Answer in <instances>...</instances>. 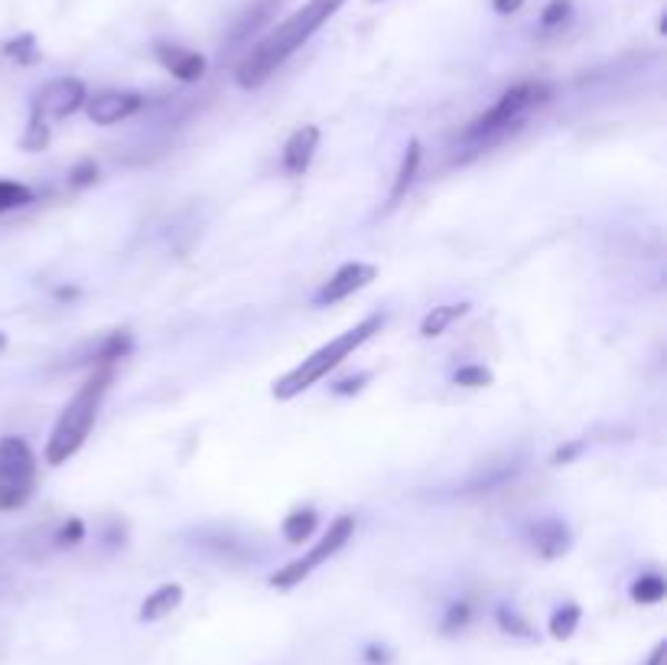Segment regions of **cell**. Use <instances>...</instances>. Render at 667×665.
Returning <instances> with one entry per match:
<instances>
[{"instance_id": "obj_22", "label": "cell", "mask_w": 667, "mask_h": 665, "mask_svg": "<svg viewBox=\"0 0 667 665\" xmlns=\"http://www.w3.org/2000/svg\"><path fill=\"white\" fill-rule=\"evenodd\" d=\"M33 202V189L27 183L17 180H0V212H10V209H23Z\"/></svg>"}, {"instance_id": "obj_20", "label": "cell", "mask_w": 667, "mask_h": 665, "mask_svg": "<svg viewBox=\"0 0 667 665\" xmlns=\"http://www.w3.org/2000/svg\"><path fill=\"white\" fill-rule=\"evenodd\" d=\"M3 56L13 60L17 65H37V62H40L37 37H33V33H20V37H13L10 43H3Z\"/></svg>"}, {"instance_id": "obj_24", "label": "cell", "mask_w": 667, "mask_h": 665, "mask_svg": "<svg viewBox=\"0 0 667 665\" xmlns=\"http://www.w3.org/2000/svg\"><path fill=\"white\" fill-rule=\"evenodd\" d=\"M570 13H573V3H570V0H551V3L544 7V13H541V27H544V30H556V27H563V23L570 20Z\"/></svg>"}, {"instance_id": "obj_14", "label": "cell", "mask_w": 667, "mask_h": 665, "mask_svg": "<svg viewBox=\"0 0 667 665\" xmlns=\"http://www.w3.org/2000/svg\"><path fill=\"white\" fill-rule=\"evenodd\" d=\"M183 604V588L179 584H160L154 594H147V601L140 604V620L144 623H157L167 620L176 606Z\"/></svg>"}, {"instance_id": "obj_13", "label": "cell", "mask_w": 667, "mask_h": 665, "mask_svg": "<svg viewBox=\"0 0 667 665\" xmlns=\"http://www.w3.org/2000/svg\"><path fill=\"white\" fill-rule=\"evenodd\" d=\"M528 539L534 544V551H538L541 558H548V561H554V558L570 551V529H566L560 519H541V522H534L531 532H528Z\"/></svg>"}, {"instance_id": "obj_15", "label": "cell", "mask_w": 667, "mask_h": 665, "mask_svg": "<svg viewBox=\"0 0 667 665\" xmlns=\"http://www.w3.org/2000/svg\"><path fill=\"white\" fill-rule=\"evenodd\" d=\"M466 310H469V303H446V306H434V310L424 316V323H420V336H424V340L444 336L446 330H449L459 316H466Z\"/></svg>"}, {"instance_id": "obj_4", "label": "cell", "mask_w": 667, "mask_h": 665, "mask_svg": "<svg viewBox=\"0 0 667 665\" xmlns=\"http://www.w3.org/2000/svg\"><path fill=\"white\" fill-rule=\"evenodd\" d=\"M112 382V368H102V372H95L92 378H85V385L69 398V405L62 408L56 427H53V434H50V440H46V464H50V467L69 464V460L85 447V440H88V434H92V424L98 418V408H102V402H105Z\"/></svg>"}, {"instance_id": "obj_26", "label": "cell", "mask_w": 667, "mask_h": 665, "mask_svg": "<svg viewBox=\"0 0 667 665\" xmlns=\"http://www.w3.org/2000/svg\"><path fill=\"white\" fill-rule=\"evenodd\" d=\"M469 616H472V606H469V604H452L449 610H446L444 633H456V630H462V626L469 623Z\"/></svg>"}, {"instance_id": "obj_34", "label": "cell", "mask_w": 667, "mask_h": 665, "mask_svg": "<svg viewBox=\"0 0 667 665\" xmlns=\"http://www.w3.org/2000/svg\"><path fill=\"white\" fill-rule=\"evenodd\" d=\"M372 3H378V0H372Z\"/></svg>"}, {"instance_id": "obj_12", "label": "cell", "mask_w": 667, "mask_h": 665, "mask_svg": "<svg viewBox=\"0 0 667 665\" xmlns=\"http://www.w3.org/2000/svg\"><path fill=\"white\" fill-rule=\"evenodd\" d=\"M280 3L283 0H254L235 23H231V33H228V43L231 46H244V43H251L254 40V33L258 30H264L271 20H274V13L280 10Z\"/></svg>"}, {"instance_id": "obj_33", "label": "cell", "mask_w": 667, "mask_h": 665, "mask_svg": "<svg viewBox=\"0 0 667 665\" xmlns=\"http://www.w3.org/2000/svg\"><path fill=\"white\" fill-rule=\"evenodd\" d=\"M3 346H7V336H3V333H0V350H3Z\"/></svg>"}, {"instance_id": "obj_11", "label": "cell", "mask_w": 667, "mask_h": 665, "mask_svg": "<svg viewBox=\"0 0 667 665\" xmlns=\"http://www.w3.org/2000/svg\"><path fill=\"white\" fill-rule=\"evenodd\" d=\"M154 56L160 60V65L167 69L173 79L179 82H199L206 75V56L196 53V50H186V46H176V43H154Z\"/></svg>"}, {"instance_id": "obj_29", "label": "cell", "mask_w": 667, "mask_h": 665, "mask_svg": "<svg viewBox=\"0 0 667 665\" xmlns=\"http://www.w3.org/2000/svg\"><path fill=\"white\" fill-rule=\"evenodd\" d=\"M580 450H583V444H580V440H573V444H566V447H560V450H556V454H554V464H556V467H563V464H570V460H573V457H576V454H580Z\"/></svg>"}, {"instance_id": "obj_32", "label": "cell", "mask_w": 667, "mask_h": 665, "mask_svg": "<svg viewBox=\"0 0 667 665\" xmlns=\"http://www.w3.org/2000/svg\"><path fill=\"white\" fill-rule=\"evenodd\" d=\"M362 382H368V375H358L355 382H342L335 392H338V395H352V392H358V388H362Z\"/></svg>"}, {"instance_id": "obj_2", "label": "cell", "mask_w": 667, "mask_h": 665, "mask_svg": "<svg viewBox=\"0 0 667 665\" xmlns=\"http://www.w3.org/2000/svg\"><path fill=\"white\" fill-rule=\"evenodd\" d=\"M548 102H551V85H548V82H521V85H511L486 115H479L476 122L462 131V147L469 150V157H476V154L496 147L504 137H511L534 108H541V105H548Z\"/></svg>"}, {"instance_id": "obj_17", "label": "cell", "mask_w": 667, "mask_h": 665, "mask_svg": "<svg viewBox=\"0 0 667 665\" xmlns=\"http://www.w3.org/2000/svg\"><path fill=\"white\" fill-rule=\"evenodd\" d=\"M131 353V333L127 330H117V333H108L98 346H95V353H92V360L102 365H112L117 360H124Z\"/></svg>"}, {"instance_id": "obj_19", "label": "cell", "mask_w": 667, "mask_h": 665, "mask_svg": "<svg viewBox=\"0 0 667 665\" xmlns=\"http://www.w3.org/2000/svg\"><path fill=\"white\" fill-rule=\"evenodd\" d=\"M667 594V584L661 574H642L635 584H632V601L642 606L648 604H661Z\"/></svg>"}, {"instance_id": "obj_28", "label": "cell", "mask_w": 667, "mask_h": 665, "mask_svg": "<svg viewBox=\"0 0 667 665\" xmlns=\"http://www.w3.org/2000/svg\"><path fill=\"white\" fill-rule=\"evenodd\" d=\"M69 177H72V186H88V183H95V177H98V167H95L92 160H85V164H79Z\"/></svg>"}, {"instance_id": "obj_3", "label": "cell", "mask_w": 667, "mask_h": 665, "mask_svg": "<svg viewBox=\"0 0 667 665\" xmlns=\"http://www.w3.org/2000/svg\"><path fill=\"white\" fill-rule=\"evenodd\" d=\"M382 330H385V313L365 316L358 326L338 333L326 346H320L316 353H310L296 368H290L286 375H280L278 382H274V388H271V395H274L278 402H293L296 395H303L306 388H313L316 382H323L335 365L345 363L355 350H362V346H365L375 333H382Z\"/></svg>"}, {"instance_id": "obj_23", "label": "cell", "mask_w": 667, "mask_h": 665, "mask_svg": "<svg viewBox=\"0 0 667 665\" xmlns=\"http://www.w3.org/2000/svg\"><path fill=\"white\" fill-rule=\"evenodd\" d=\"M452 382L462 385V388H489L492 385V372L486 365H462V368H456Z\"/></svg>"}, {"instance_id": "obj_1", "label": "cell", "mask_w": 667, "mask_h": 665, "mask_svg": "<svg viewBox=\"0 0 667 665\" xmlns=\"http://www.w3.org/2000/svg\"><path fill=\"white\" fill-rule=\"evenodd\" d=\"M348 0H306L303 7H296L290 17H283L274 30H268V37H261L244 60L235 69V82L241 89H261L283 62L290 60L300 46H306L335 13L345 7Z\"/></svg>"}, {"instance_id": "obj_6", "label": "cell", "mask_w": 667, "mask_h": 665, "mask_svg": "<svg viewBox=\"0 0 667 665\" xmlns=\"http://www.w3.org/2000/svg\"><path fill=\"white\" fill-rule=\"evenodd\" d=\"M352 532H355V516H338L333 526H330V532L320 539V542L313 544L303 558H296V561H290L286 568H280L271 574V588H278V591H290V588H296V584H303L320 564H326L333 554H338L345 542L352 539Z\"/></svg>"}, {"instance_id": "obj_21", "label": "cell", "mask_w": 667, "mask_h": 665, "mask_svg": "<svg viewBox=\"0 0 667 665\" xmlns=\"http://www.w3.org/2000/svg\"><path fill=\"white\" fill-rule=\"evenodd\" d=\"M580 616H583V610L576 604H563L556 606L554 616H551V636L554 640H570L573 633H576V626H580Z\"/></svg>"}, {"instance_id": "obj_7", "label": "cell", "mask_w": 667, "mask_h": 665, "mask_svg": "<svg viewBox=\"0 0 667 665\" xmlns=\"http://www.w3.org/2000/svg\"><path fill=\"white\" fill-rule=\"evenodd\" d=\"M85 98H88V92H85V82H82V79H72V75L53 79V82H46V85L37 92L33 112H30V124H43V127L53 131V124L69 118V115H75V112L85 105Z\"/></svg>"}, {"instance_id": "obj_18", "label": "cell", "mask_w": 667, "mask_h": 665, "mask_svg": "<svg viewBox=\"0 0 667 665\" xmlns=\"http://www.w3.org/2000/svg\"><path fill=\"white\" fill-rule=\"evenodd\" d=\"M313 532H316V512L313 509H300V512L283 519V539L290 544H303Z\"/></svg>"}, {"instance_id": "obj_30", "label": "cell", "mask_w": 667, "mask_h": 665, "mask_svg": "<svg viewBox=\"0 0 667 665\" xmlns=\"http://www.w3.org/2000/svg\"><path fill=\"white\" fill-rule=\"evenodd\" d=\"M524 7V0H492V10L499 13V17H511V13H518Z\"/></svg>"}, {"instance_id": "obj_16", "label": "cell", "mask_w": 667, "mask_h": 665, "mask_svg": "<svg viewBox=\"0 0 667 665\" xmlns=\"http://www.w3.org/2000/svg\"><path fill=\"white\" fill-rule=\"evenodd\" d=\"M417 167H420V141H410V144H407V154H404V160H400V170H397V177H394V186H390L388 206H397V199L407 193V186L417 177Z\"/></svg>"}, {"instance_id": "obj_8", "label": "cell", "mask_w": 667, "mask_h": 665, "mask_svg": "<svg viewBox=\"0 0 667 665\" xmlns=\"http://www.w3.org/2000/svg\"><path fill=\"white\" fill-rule=\"evenodd\" d=\"M372 281H378V268H375V264H368V261H348V264H342L333 278L316 291L313 303H316V306H333V303H342L345 298L365 291Z\"/></svg>"}, {"instance_id": "obj_9", "label": "cell", "mask_w": 667, "mask_h": 665, "mask_svg": "<svg viewBox=\"0 0 667 665\" xmlns=\"http://www.w3.org/2000/svg\"><path fill=\"white\" fill-rule=\"evenodd\" d=\"M147 102H144V95H137V92H98V95H92V98H85V112H88V118L95 124H102V127H112V124L127 122V118H134L140 108H144Z\"/></svg>"}, {"instance_id": "obj_5", "label": "cell", "mask_w": 667, "mask_h": 665, "mask_svg": "<svg viewBox=\"0 0 667 665\" xmlns=\"http://www.w3.org/2000/svg\"><path fill=\"white\" fill-rule=\"evenodd\" d=\"M37 489V457L23 437L0 440V509H20Z\"/></svg>"}, {"instance_id": "obj_10", "label": "cell", "mask_w": 667, "mask_h": 665, "mask_svg": "<svg viewBox=\"0 0 667 665\" xmlns=\"http://www.w3.org/2000/svg\"><path fill=\"white\" fill-rule=\"evenodd\" d=\"M320 127L316 124H303V127H296L290 137H286V144H283V170L290 174V177H303L306 170H310V164H313V157H316V147H320Z\"/></svg>"}, {"instance_id": "obj_25", "label": "cell", "mask_w": 667, "mask_h": 665, "mask_svg": "<svg viewBox=\"0 0 667 665\" xmlns=\"http://www.w3.org/2000/svg\"><path fill=\"white\" fill-rule=\"evenodd\" d=\"M499 626L504 633H511V636H531V626L514 613V610H508V606H499Z\"/></svg>"}, {"instance_id": "obj_31", "label": "cell", "mask_w": 667, "mask_h": 665, "mask_svg": "<svg viewBox=\"0 0 667 665\" xmlns=\"http://www.w3.org/2000/svg\"><path fill=\"white\" fill-rule=\"evenodd\" d=\"M645 665H667V643H658V646L652 650V656H648V663Z\"/></svg>"}, {"instance_id": "obj_27", "label": "cell", "mask_w": 667, "mask_h": 665, "mask_svg": "<svg viewBox=\"0 0 667 665\" xmlns=\"http://www.w3.org/2000/svg\"><path fill=\"white\" fill-rule=\"evenodd\" d=\"M85 539V526H82V519H69L65 526H62V532H59V544H79Z\"/></svg>"}]
</instances>
